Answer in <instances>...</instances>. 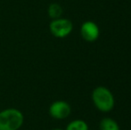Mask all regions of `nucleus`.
<instances>
[{"instance_id":"1","label":"nucleus","mask_w":131,"mask_h":130,"mask_svg":"<svg viewBox=\"0 0 131 130\" xmlns=\"http://www.w3.org/2000/svg\"><path fill=\"white\" fill-rule=\"evenodd\" d=\"M24 124V115L16 108L0 111V130H20Z\"/></svg>"},{"instance_id":"2","label":"nucleus","mask_w":131,"mask_h":130,"mask_svg":"<svg viewBox=\"0 0 131 130\" xmlns=\"http://www.w3.org/2000/svg\"><path fill=\"white\" fill-rule=\"evenodd\" d=\"M92 101L94 105L102 112H110L115 105L113 94L109 88L103 86L95 87L92 92Z\"/></svg>"},{"instance_id":"3","label":"nucleus","mask_w":131,"mask_h":130,"mask_svg":"<svg viewBox=\"0 0 131 130\" xmlns=\"http://www.w3.org/2000/svg\"><path fill=\"white\" fill-rule=\"evenodd\" d=\"M73 30V23L67 18L60 17L53 19L49 23V31L54 38H64Z\"/></svg>"},{"instance_id":"4","label":"nucleus","mask_w":131,"mask_h":130,"mask_svg":"<svg viewBox=\"0 0 131 130\" xmlns=\"http://www.w3.org/2000/svg\"><path fill=\"white\" fill-rule=\"evenodd\" d=\"M51 118L57 120H62L67 119L71 113V107L66 101L57 100L50 104L48 109Z\"/></svg>"},{"instance_id":"5","label":"nucleus","mask_w":131,"mask_h":130,"mask_svg":"<svg viewBox=\"0 0 131 130\" xmlns=\"http://www.w3.org/2000/svg\"><path fill=\"white\" fill-rule=\"evenodd\" d=\"M80 35L86 42H95L98 39L100 30L98 25L92 21H86L80 26Z\"/></svg>"},{"instance_id":"6","label":"nucleus","mask_w":131,"mask_h":130,"mask_svg":"<svg viewBox=\"0 0 131 130\" xmlns=\"http://www.w3.org/2000/svg\"><path fill=\"white\" fill-rule=\"evenodd\" d=\"M63 14V9L62 5L58 3H52L48 5L47 8V15L51 20L57 19V18L62 17Z\"/></svg>"},{"instance_id":"7","label":"nucleus","mask_w":131,"mask_h":130,"mask_svg":"<svg viewBox=\"0 0 131 130\" xmlns=\"http://www.w3.org/2000/svg\"><path fill=\"white\" fill-rule=\"evenodd\" d=\"M100 130H121L116 120L112 118H104L99 124Z\"/></svg>"},{"instance_id":"8","label":"nucleus","mask_w":131,"mask_h":130,"mask_svg":"<svg viewBox=\"0 0 131 130\" xmlns=\"http://www.w3.org/2000/svg\"><path fill=\"white\" fill-rule=\"evenodd\" d=\"M65 130H89V128L85 120H74L68 124Z\"/></svg>"},{"instance_id":"9","label":"nucleus","mask_w":131,"mask_h":130,"mask_svg":"<svg viewBox=\"0 0 131 130\" xmlns=\"http://www.w3.org/2000/svg\"><path fill=\"white\" fill-rule=\"evenodd\" d=\"M52 130H63V129H62V128H53Z\"/></svg>"}]
</instances>
